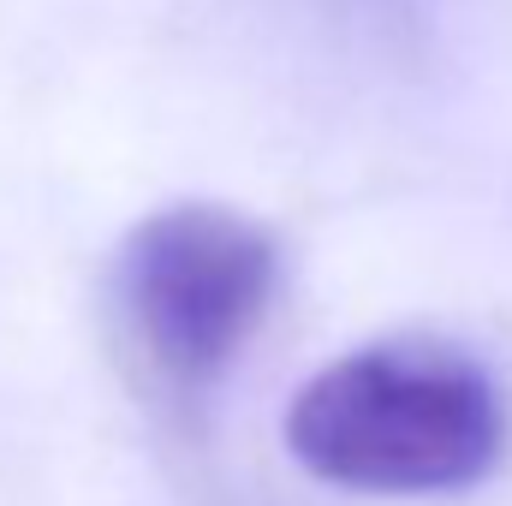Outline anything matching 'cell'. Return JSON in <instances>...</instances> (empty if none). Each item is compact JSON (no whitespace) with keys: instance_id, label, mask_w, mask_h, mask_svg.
<instances>
[{"instance_id":"obj_2","label":"cell","mask_w":512,"mask_h":506,"mask_svg":"<svg viewBox=\"0 0 512 506\" xmlns=\"http://www.w3.org/2000/svg\"><path fill=\"white\" fill-rule=\"evenodd\" d=\"M280 286L274 233L227 203H167L114 251L108 298L131 364L161 393H203L251 346Z\"/></svg>"},{"instance_id":"obj_1","label":"cell","mask_w":512,"mask_h":506,"mask_svg":"<svg viewBox=\"0 0 512 506\" xmlns=\"http://www.w3.org/2000/svg\"><path fill=\"white\" fill-rule=\"evenodd\" d=\"M507 447L495 376L435 340H376L322 364L286 405V453L328 489L453 495Z\"/></svg>"}]
</instances>
